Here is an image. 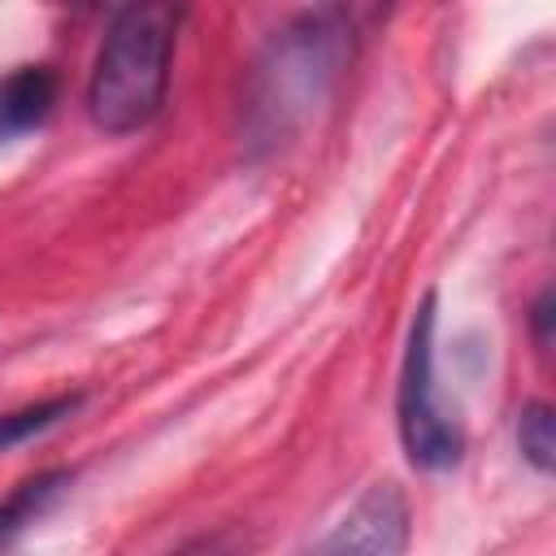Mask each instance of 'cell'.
I'll return each instance as SVG.
<instances>
[{
	"label": "cell",
	"mask_w": 556,
	"mask_h": 556,
	"mask_svg": "<svg viewBox=\"0 0 556 556\" xmlns=\"http://www.w3.org/2000/svg\"><path fill=\"white\" fill-rule=\"evenodd\" d=\"M56 100V78L43 65H22L0 78V135H22L48 117Z\"/></svg>",
	"instance_id": "5"
},
{
	"label": "cell",
	"mask_w": 556,
	"mask_h": 556,
	"mask_svg": "<svg viewBox=\"0 0 556 556\" xmlns=\"http://www.w3.org/2000/svg\"><path fill=\"white\" fill-rule=\"evenodd\" d=\"M174 30L178 9L169 0H130L113 17L87 83V109L100 130L130 135L156 117L169 83Z\"/></svg>",
	"instance_id": "1"
},
{
	"label": "cell",
	"mask_w": 556,
	"mask_h": 556,
	"mask_svg": "<svg viewBox=\"0 0 556 556\" xmlns=\"http://www.w3.org/2000/svg\"><path fill=\"white\" fill-rule=\"evenodd\" d=\"M339 65H343V39L330 22L317 17V22L287 30L256 74L252 126L269 139L282 135L291 122H300L308 113V104H317L326 96Z\"/></svg>",
	"instance_id": "2"
},
{
	"label": "cell",
	"mask_w": 556,
	"mask_h": 556,
	"mask_svg": "<svg viewBox=\"0 0 556 556\" xmlns=\"http://www.w3.org/2000/svg\"><path fill=\"white\" fill-rule=\"evenodd\" d=\"M404 543H408V504H404L400 486L374 482V486L348 508V517L321 539V552L391 556V552H404Z\"/></svg>",
	"instance_id": "4"
},
{
	"label": "cell",
	"mask_w": 556,
	"mask_h": 556,
	"mask_svg": "<svg viewBox=\"0 0 556 556\" xmlns=\"http://www.w3.org/2000/svg\"><path fill=\"white\" fill-rule=\"evenodd\" d=\"M395 413H400V439L413 465L447 469L460 460V430L452 426V417H443L434 400V295H426L413 317Z\"/></svg>",
	"instance_id": "3"
},
{
	"label": "cell",
	"mask_w": 556,
	"mask_h": 556,
	"mask_svg": "<svg viewBox=\"0 0 556 556\" xmlns=\"http://www.w3.org/2000/svg\"><path fill=\"white\" fill-rule=\"evenodd\" d=\"M534 339H539V352L552 348V291H543L534 304Z\"/></svg>",
	"instance_id": "9"
},
{
	"label": "cell",
	"mask_w": 556,
	"mask_h": 556,
	"mask_svg": "<svg viewBox=\"0 0 556 556\" xmlns=\"http://www.w3.org/2000/svg\"><path fill=\"white\" fill-rule=\"evenodd\" d=\"M70 486V473L65 469H52V473H39L30 482H22L4 504H0V543H9L17 530H26L39 513L52 508V500Z\"/></svg>",
	"instance_id": "6"
},
{
	"label": "cell",
	"mask_w": 556,
	"mask_h": 556,
	"mask_svg": "<svg viewBox=\"0 0 556 556\" xmlns=\"http://www.w3.org/2000/svg\"><path fill=\"white\" fill-rule=\"evenodd\" d=\"M517 443H521V456L539 473H552V465H556V421H552V408L543 400H534V404L521 408V417H517Z\"/></svg>",
	"instance_id": "8"
},
{
	"label": "cell",
	"mask_w": 556,
	"mask_h": 556,
	"mask_svg": "<svg viewBox=\"0 0 556 556\" xmlns=\"http://www.w3.org/2000/svg\"><path fill=\"white\" fill-rule=\"evenodd\" d=\"M78 408V395H56V400H43V404H26L17 413H0V452L4 447H17L43 430H52L61 417H70Z\"/></svg>",
	"instance_id": "7"
}]
</instances>
